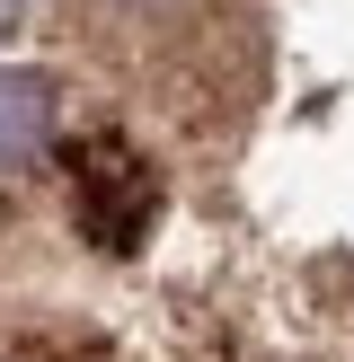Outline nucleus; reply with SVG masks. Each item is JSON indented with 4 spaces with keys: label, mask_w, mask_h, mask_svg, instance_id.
Returning <instances> with one entry per match:
<instances>
[{
    "label": "nucleus",
    "mask_w": 354,
    "mask_h": 362,
    "mask_svg": "<svg viewBox=\"0 0 354 362\" xmlns=\"http://www.w3.org/2000/svg\"><path fill=\"white\" fill-rule=\"evenodd\" d=\"M71 98L239 194L169 362H354V0H53Z\"/></svg>",
    "instance_id": "f257e3e1"
}]
</instances>
